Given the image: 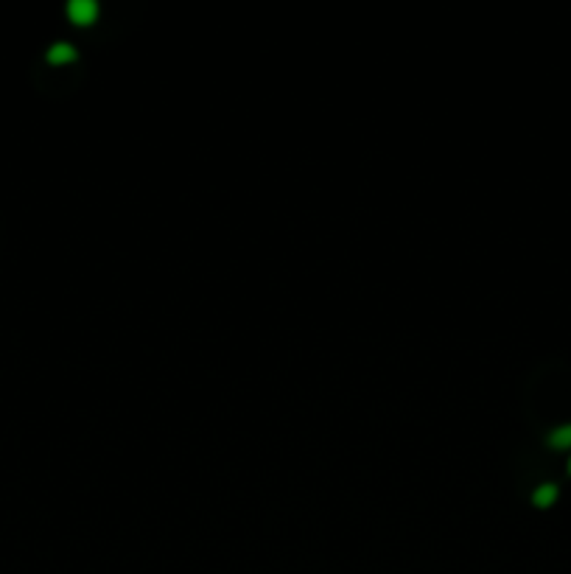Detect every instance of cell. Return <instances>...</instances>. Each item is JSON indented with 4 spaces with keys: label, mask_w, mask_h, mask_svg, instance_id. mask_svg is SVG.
Returning a JSON list of instances; mask_svg holds the SVG:
<instances>
[{
    "label": "cell",
    "mask_w": 571,
    "mask_h": 574,
    "mask_svg": "<svg viewBox=\"0 0 571 574\" xmlns=\"http://www.w3.org/2000/svg\"><path fill=\"white\" fill-rule=\"evenodd\" d=\"M67 14L73 22H92L98 14V6H95V0H70Z\"/></svg>",
    "instance_id": "6da1fadb"
},
{
    "label": "cell",
    "mask_w": 571,
    "mask_h": 574,
    "mask_svg": "<svg viewBox=\"0 0 571 574\" xmlns=\"http://www.w3.org/2000/svg\"><path fill=\"white\" fill-rule=\"evenodd\" d=\"M48 56H50L53 62H64V59H73V56H76V48H73L70 42L62 39V42H53V45H50Z\"/></svg>",
    "instance_id": "7a4b0ae2"
},
{
    "label": "cell",
    "mask_w": 571,
    "mask_h": 574,
    "mask_svg": "<svg viewBox=\"0 0 571 574\" xmlns=\"http://www.w3.org/2000/svg\"><path fill=\"white\" fill-rule=\"evenodd\" d=\"M549 442H551L554 448H568V445H571V423L554 428V431L549 434Z\"/></svg>",
    "instance_id": "3957f363"
},
{
    "label": "cell",
    "mask_w": 571,
    "mask_h": 574,
    "mask_svg": "<svg viewBox=\"0 0 571 574\" xmlns=\"http://www.w3.org/2000/svg\"><path fill=\"white\" fill-rule=\"evenodd\" d=\"M554 496H557V484H551V482L540 484V487H537V490L532 493L535 504H551V501H554Z\"/></svg>",
    "instance_id": "277c9868"
},
{
    "label": "cell",
    "mask_w": 571,
    "mask_h": 574,
    "mask_svg": "<svg viewBox=\"0 0 571 574\" xmlns=\"http://www.w3.org/2000/svg\"><path fill=\"white\" fill-rule=\"evenodd\" d=\"M568 470H571V459H568Z\"/></svg>",
    "instance_id": "5b68a950"
}]
</instances>
